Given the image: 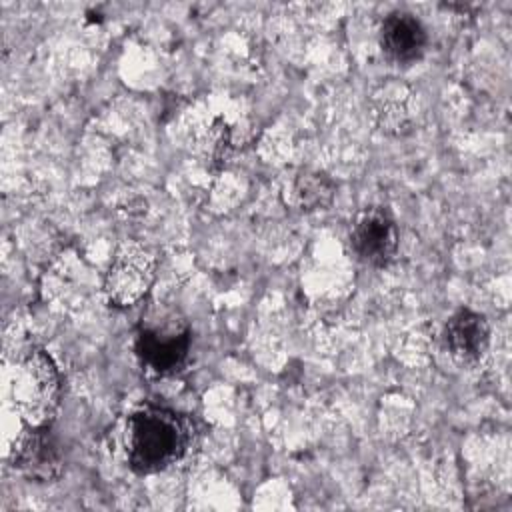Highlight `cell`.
Masks as SVG:
<instances>
[{
    "instance_id": "obj_1",
    "label": "cell",
    "mask_w": 512,
    "mask_h": 512,
    "mask_svg": "<svg viewBox=\"0 0 512 512\" xmlns=\"http://www.w3.org/2000/svg\"><path fill=\"white\" fill-rule=\"evenodd\" d=\"M194 444V422L172 408L144 404L126 420V458L138 474H156L180 464L188 458Z\"/></svg>"
},
{
    "instance_id": "obj_2",
    "label": "cell",
    "mask_w": 512,
    "mask_h": 512,
    "mask_svg": "<svg viewBox=\"0 0 512 512\" xmlns=\"http://www.w3.org/2000/svg\"><path fill=\"white\" fill-rule=\"evenodd\" d=\"M190 338V326L178 310L150 308L138 324L136 354L148 370L168 376L186 364Z\"/></svg>"
},
{
    "instance_id": "obj_3",
    "label": "cell",
    "mask_w": 512,
    "mask_h": 512,
    "mask_svg": "<svg viewBox=\"0 0 512 512\" xmlns=\"http://www.w3.org/2000/svg\"><path fill=\"white\" fill-rule=\"evenodd\" d=\"M12 394L24 426L50 428L60 406V376L44 350H32L22 358Z\"/></svg>"
},
{
    "instance_id": "obj_4",
    "label": "cell",
    "mask_w": 512,
    "mask_h": 512,
    "mask_svg": "<svg viewBox=\"0 0 512 512\" xmlns=\"http://www.w3.org/2000/svg\"><path fill=\"white\" fill-rule=\"evenodd\" d=\"M154 274V254L138 242H124L116 250L104 278V292L108 302L118 308L138 304L148 294L154 282Z\"/></svg>"
},
{
    "instance_id": "obj_5",
    "label": "cell",
    "mask_w": 512,
    "mask_h": 512,
    "mask_svg": "<svg viewBox=\"0 0 512 512\" xmlns=\"http://www.w3.org/2000/svg\"><path fill=\"white\" fill-rule=\"evenodd\" d=\"M354 254L368 266H386L398 250V230L384 208H366L360 212L350 230Z\"/></svg>"
},
{
    "instance_id": "obj_6",
    "label": "cell",
    "mask_w": 512,
    "mask_h": 512,
    "mask_svg": "<svg viewBox=\"0 0 512 512\" xmlns=\"http://www.w3.org/2000/svg\"><path fill=\"white\" fill-rule=\"evenodd\" d=\"M10 464L30 480H56L62 472V456L54 438L50 436V428L24 426L22 434L12 446Z\"/></svg>"
},
{
    "instance_id": "obj_7",
    "label": "cell",
    "mask_w": 512,
    "mask_h": 512,
    "mask_svg": "<svg viewBox=\"0 0 512 512\" xmlns=\"http://www.w3.org/2000/svg\"><path fill=\"white\" fill-rule=\"evenodd\" d=\"M444 342L454 360L462 364L480 360L490 342V326L486 316L470 308L456 310L444 326Z\"/></svg>"
},
{
    "instance_id": "obj_8",
    "label": "cell",
    "mask_w": 512,
    "mask_h": 512,
    "mask_svg": "<svg viewBox=\"0 0 512 512\" xmlns=\"http://www.w3.org/2000/svg\"><path fill=\"white\" fill-rule=\"evenodd\" d=\"M426 44V30L414 14L400 10L384 18L380 26V46L390 60L398 64L416 62L424 54Z\"/></svg>"
},
{
    "instance_id": "obj_9",
    "label": "cell",
    "mask_w": 512,
    "mask_h": 512,
    "mask_svg": "<svg viewBox=\"0 0 512 512\" xmlns=\"http://www.w3.org/2000/svg\"><path fill=\"white\" fill-rule=\"evenodd\" d=\"M334 182L324 172H302L296 178L294 194L304 210L326 208L334 198Z\"/></svg>"
}]
</instances>
